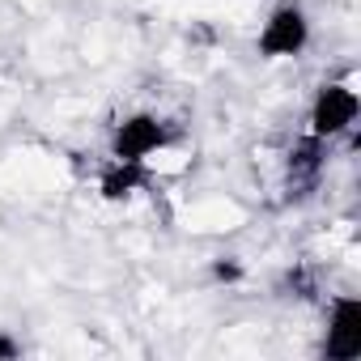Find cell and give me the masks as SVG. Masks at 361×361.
Returning <instances> with one entry per match:
<instances>
[{
  "mask_svg": "<svg viewBox=\"0 0 361 361\" xmlns=\"http://www.w3.org/2000/svg\"><path fill=\"white\" fill-rule=\"evenodd\" d=\"M323 353L336 357V361H353V357L361 353V302H357L353 293H344V298L331 302Z\"/></svg>",
  "mask_w": 361,
  "mask_h": 361,
  "instance_id": "obj_4",
  "label": "cell"
},
{
  "mask_svg": "<svg viewBox=\"0 0 361 361\" xmlns=\"http://www.w3.org/2000/svg\"><path fill=\"white\" fill-rule=\"evenodd\" d=\"M323 161H327V140L319 136H306L293 145L289 153V166H285V188H289V200H302L314 192L319 174H323Z\"/></svg>",
  "mask_w": 361,
  "mask_h": 361,
  "instance_id": "obj_5",
  "label": "cell"
},
{
  "mask_svg": "<svg viewBox=\"0 0 361 361\" xmlns=\"http://www.w3.org/2000/svg\"><path fill=\"white\" fill-rule=\"evenodd\" d=\"M285 289H293V298H314V276L306 268H293L285 276Z\"/></svg>",
  "mask_w": 361,
  "mask_h": 361,
  "instance_id": "obj_7",
  "label": "cell"
},
{
  "mask_svg": "<svg viewBox=\"0 0 361 361\" xmlns=\"http://www.w3.org/2000/svg\"><path fill=\"white\" fill-rule=\"evenodd\" d=\"M174 140V128L157 115H128L115 123L111 132V157H123V161H149L153 153H161L166 145Z\"/></svg>",
  "mask_w": 361,
  "mask_h": 361,
  "instance_id": "obj_1",
  "label": "cell"
},
{
  "mask_svg": "<svg viewBox=\"0 0 361 361\" xmlns=\"http://www.w3.org/2000/svg\"><path fill=\"white\" fill-rule=\"evenodd\" d=\"M353 123H357V94L348 85H323L310 106V136L331 140V136H344Z\"/></svg>",
  "mask_w": 361,
  "mask_h": 361,
  "instance_id": "obj_3",
  "label": "cell"
},
{
  "mask_svg": "<svg viewBox=\"0 0 361 361\" xmlns=\"http://www.w3.org/2000/svg\"><path fill=\"white\" fill-rule=\"evenodd\" d=\"M306 43H310V22H306L302 5H281V9H272V18H268L264 30H259V51H264L268 60L298 56Z\"/></svg>",
  "mask_w": 361,
  "mask_h": 361,
  "instance_id": "obj_2",
  "label": "cell"
},
{
  "mask_svg": "<svg viewBox=\"0 0 361 361\" xmlns=\"http://www.w3.org/2000/svg\"><path fill=\"white\" fill-rule=\"evenodd\" d=\"M98 183H102V196H106V200H123V196H132V192H140V188L149 183V170H145V161L111 157Z\"/></svg>",
  "mask_w": 361,
  "mask_h": 361,
  "instance_id": "obj_6",
  "label": "cell"
},
{
  "mask_svg": "<svg viewBox=\"0 0 361 361\" xmlns=\"http://www.w3.org/2000/svg\"><path fill=\"white\" fill-rule=\"evenodd\" d=\"M22 353V344L18 340H9V336H0V361H13Z\"/></svg>",
  "mask_w": 361,
  "mask_h": 361,
  "instance_id": "obj_9",
  "label": "cell"
},
{
  "mask_svg": "<svg viewBox=\"0 0 361 361\" xmlns=\"http://www.w3.org/2000/svg\"><path fill=\"white\" fill-rule=\"evenodd\" d=\"M213 276H217V281H226V285H234V281L243 276V268H238L234 259H217V264H213Z\"/></svg>",
  "mask_w": 361,
  "mask_h": 361,
  "instance_id": "obj_8",
  "label": "cell"
}]
</instances>
